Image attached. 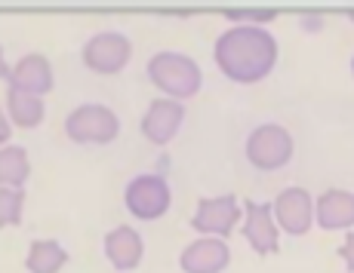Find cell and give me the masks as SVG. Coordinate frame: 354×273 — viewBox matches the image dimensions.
<instances>
[{"label": "cell", "instance_id": "6da1fadb", "mask_svg": "<svg viewBox=\"0 0 354 273\" xmlns=\"http://www.w3.org/2000/svg\"><path fill=\"white\" fill-rule=\"evenodd\" d=\"M277 61V40L259 25H237L216 40V65L234 83H259Z\"/></svg>", "mask_w": 354, "mask_h": 273}, {"label": "cell", "instance_id": "7a4b0ae2", "mask_svg": "<svg viewBox=\"0 0 354 273\" xmlns=\"http://www.w3.org/2000/svg\"><path fill=\"white\" fill-rule=\"evenodd\" d=\"M148 77L158 90L173 95V99H192L201 90L203 74L197 68V61L182 56V52H158L148 61Z\"/></svg>", "mask_w": 354, "mask_h": 273}, {"label": "cell", "instance_id": "3957f363", "mask_svg": "<svg viewBox=\"0 0 354 273\" xmlns=\"http://www.w3.org/2000/svg\"><path fill=\"white\" fill-rule=\"evenodd\" d=\"M65 132L77 145H108L118 139L120 120L114 111H108L105 105H84L77 111L68 114Z\"/></svg>", "mask_w": 354, "mask_h": 273}, {"label": "cell", "instance_id": "277c9868", "mask_svg": "<svg viewBox=\"0 0 354 273\" xmlns=\"http://www.w3.org/2000/svg\"><path fill=\"white\" fill-rule=\"evenodd\" d=\"M292 156V139L283 126L277 123H265L250 132L247 139V160L256 169H281L287 166Z\"/></svg>", "mask_w": 354, "mask_h": 273}, {"label": "cell", "instance_id": "5b68a950", "mask_svg": "<svg viewBox=\"0 0 354 273\" xmlns=\"http://www.w3.org/2000/svg\"><path fill=\"white\" fill-rule=\"evenodd\" d=\"M129 56H133V43L118 31L96 34L93 40H86L84 46V65L96 74H118L127 68Z\"/></svg>", "mask_w": 354, "mask_h": 273}, {"label": "cell", "instance_id": "8992f818", "mask_svg": "<svg viewBox=\"0 0 354 273\" xmlns=\"http://www.w3.org/2000/svg\"><path fill=\"white\" fill-rule=\"evenodd\" d=\"M127 209L136 218H160L169 209V184L160 175H139L127 188Z\"/></svg>", "mask_w": 354, "mask_h": 273}, {"label": "cell", "instance_id": "52a82bcc", "mask_svg": "<svg viewBox=\"0 0 354 273\" xmlns=\"http://www.w3.org/2000/svg\"><path fill=\"white\" fill-rule=\"evenodd\" d=\"M182 120H185V105L182 101H154L142 117V135L151 145H167L176 139Z\"/></svg>", "mask_w": 354, "mask_h": 273}, {"label": "cell", "instance_id": "ba28073f", "mask_svg": "<svg viewBox=\"0 0 354 273\" xmlns=\"http://www.w3.org/2000/svg\"><path fill=\"white\" fill-rule=\"evenodd\" d=\"M237 200L234 196H216V200H201L197 212L192 218V228L201 234H216V236H228L231 228L237 224Z\"/></svg>", "mask_w": 354, "mask_h": 273}, {"label": "cell", "instance_id": "9c48e42d", "mask_svg": "<svg viewBox=\"0 0 354 273\" xmlns=\"http://www.w3.org/2000/svg\"><path fill=\"white\" fill-rule=\"evenodd\" d=\"M274 215H277V224H281L287 234H292V236L308 234V228H311V196H308V190H302V188L281 190V196L274 200Z\"/></svg>", "mask_w": 354, "mask_h": 273}, {"label": "cell", "instance_id": "30bf717a", "mask_svg": "<svg viewBox=\"0 0 354 273\" xmlns=\"http://www.w3.org/2000/svg\"><path fill=\"white\" fill-rule=\"evenodd\" d=\"M10 90L25 92V95H46L53 90V68L44 56H25L16 68L10 71Z\"/></svg>", "mask_w": 354, "mask_h": 273}, {"label": "cell", "instance_id": "8fae6325", "mask_svg": "<svg viewBox=\"0 0 354 273\" xmlns=\"http://www.w3.org/2000/svg\"><path fill=\"white\" fill-rule=\"evenodd\" d=\"M228 245L222 240H197L182 252L179 264L185 273H222L228 267Z\"/></svg>", "mask_w": 354, "mask_h": 273}, {"label": "cell", "instance_id": "7c38bea8", "mask_svg": "<svg viewBox=\"0 0 354 273\" xmlns=\"http://www.w3.org/2000/svg\"><path fill=\"white\" fill-rule=\"evenodd\" d=\"M243 236L259 255L277 252V224L271 221V206L256 200H247V221H243Z\"/></svg>", "mask_w": 354, "mask_h": 273}, {"label": "cell", "instance_id": "4fadbf2b", "mask_svg": "<svg viewBox=\"0 0 354 273\" xmlns=\"http://www.w3.org/2000/svg\"><path fill=\"white\" fill-rule=\"evenodd\" d=\"M317 224L324 230H345L354 224V194L348 190H324L317 200Z\"/></svg>", "mask_w": 354, "mask_h": 273}, {"label": "cell", "instance_id": "5bb4252c", "mask_svg": "<svg viewBox=\"0 0 354 273\" xmlns=\"http://www.w3.org/2000/svg\"><path fill=\"white\" fill-rule=\"evenodd\" d=\"M142 252H145V245H142V236L133 228H114L105 236V255L118 270L139 267Z\"/></svg>", "mask_w": 354, "mask_h": 273}, {"label": "cell", "instance_id": "9a60e30c", "mask_svg": "<svg viewBox=\"0 0 354 273\" xmlns=\"http://www.w3.org/2000/svg\"><path fill=\"white\" fill-rule=\"evenodd\" d=\"M6 108H10L12 123L22 129L40 126V120H44V101H40L37 95H25V92L10 90L6 92Z\"/></svg>", "mask_w": 354, "mask_h": 273}, {"label": "cell", "instance_id": "2e32d148", "mask_svg": "<svg viewBox=\"0 0 354 273\" xmlns=\"http://www.w3.org/2000/svg\"><path fill=\"white\" fill-rule=\"evenodd\" d=\"M68 261V252L56 240H37L28 252V270L31 273H59V267Z\"/></svg>", "mask_w": 354, "mask_h": 273}, {"label": "cell", "instance_id": "e0dca14e", "mask_svg": "<svg viewBox=\"0 0 354 273\" xmlns=\"http://www.w3.org/2000/svg\"><path fill=\"white\" fill-rule=\"evenodd\" d=\"M31 175V166H28V154L25 148H16V145H6L0 151V179H3V188H22Z\"/></svg>", "mask_w": 354, "mask_h": 273}, {"label": "cell", "instance_id": "ac0fdd59", "mask_svg": "<svg viewBox=\"0 0 354 273\" xmlns=\"http://www.w3.org/2000/svg\"><path fill=\"white\" fill-rule=\"evenodd\" d=\"M22 190L19 188H3L0 190V221L6 228H16L19 218H22Z\"/></svg>", "mask_w": 354, "mask_h": 273}, {"label": "cell", "instance_id": "d6986e66", "mask_svg": "<svg viewBox=\"0 0 354 273\" xmlns=\"http://www.w3.org/2000/svg\"><path fill=\"white\" fill-rule=\"evenodd\" d=\"M339 255H342L345 267H348L354 273V234H348V240L342 243V249H339Z\"/></svg>", "mask_w": 354, "mask_h": 273}, {"label": "cell", "instance_id": "ffe728a7", "mask_svg": "<svg viewBox=\"0 0 354 273\" xmlns=\"http://www.w3.org/2000/svg\"><path fill=\"white\" fill-rule=\"evenodd\" d=\"M231 19H256V22H268V19H274V12H228Z\"/></svg>", "mask_w": 354, "mask_h": 273}, {"label": "cell", "instance_id": "44dd1931", "mask_svg": "<svg viewBox=\"0 0 354 273\" xmlns=\"http://www.w3.org/2000/svg\"><path fill=\"white\" fill-rule=\"evenodd\" d=\"M351 71H354V61H351Z\"/></svg>", "mask_w": 354, "mask_h": 273}]
</instances>
